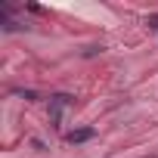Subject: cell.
Wrapping results in <instances>:
<instances>
[{
    "instance_id": "cell-2",
    "label": "cell",
    "mask_w": 158,
    "mask_h": 158,
    "mask_svg": "<svg viewBox=\"0 0 158 158\" xmlns=\"http://www.w3.org/2000/svg\"><path fill=\"white\" fill-rule=\"evenodd\" d=\"M93 136H96V130H93V127H74V130H68V133H65V139H68L71 146L87 143V139H93Z\"/></svg>"
},
{
    "instance_id": "cell-1",
    "label": "cell",
    "mask_w": 158,
    "mask_h": 158,
    "mask_svg": "<svg viewBox=\"0 0 158 158\" xmlns=\"http://www.w3.org/2000/svg\"><path fill=\"white\" fill-rule=\"evenodd\" d=\"M71 106H74V96H71V93H53V96H50V121H53V127H59L62 112L71 109Z\"/></svg>"
},
{
    "instance_id": "cell-6",
    "label": "cell",
    "mask_w": 158,
    "mask_h": 158,
    "mask_svg": "<svg viewBox=\"0 0 158 158\" xmlns=\"http://www.w3.org/2000/svg\"><path fill=\"white\" fill-rule=\"evenodd\" d=\"M31 146H34L37 152H44V149H47V143H44V139H31Z\"/></svg>"
},
{
    "instance_id": "cell-3",
    "label": "cell",
    "mask_w": 158,
    "mask_h": 158,
    "mask_svg": "<svg viewBox=\"0 0 158 158\" xmlns=\"http://www.w3.org/2000/svg\"><path fill=\"white\" fill-rule=\"evenodd\" d=\"M10 93H13V96H22L25 102H37V99H40V93H37V90H31V87H13Z\"/></svg>"
},
{
    "instance_id": "cell-5",
    "label": "cell",
    "mask_w": 158,
    "mask_h": 158,
    "mask_svg": "<svg viewBox=\"0 0 158 158\" xmlns=\"http://www.w3.org/2000/svg\"><path fill=\"white\" fill-rule=\"evenodd\" d=\"M96 53H102V47H87L84 50V56H96Z\"/></svg>"
},
{
    "instance_id": "cell-4",
    "label": "cell",
    "mask_w": 158,
    "mask_h": 158,
    "mask_svg": "<svg viewBox=\"0 0 158 158\" xmlns=\"http://www.w3.org/2000/svg\"><path fill=\"white\" fill-rule=\"evenodd\" d=\"M146 25H149V28H152V31H155V34H158V13H152V16H149V19H146Z\"/></svg>"
}]
</instances>
